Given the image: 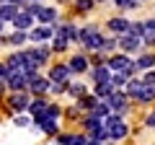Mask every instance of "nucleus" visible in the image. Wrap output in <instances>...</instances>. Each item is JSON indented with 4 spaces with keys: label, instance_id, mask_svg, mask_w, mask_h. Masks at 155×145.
I'll return each instance as SVG.
<instances>
[{
    "label": "nucleus",
    "instance_id": "58836bf2",
    "mask_svg": "<svg viewBox=\"0 0 155 145\" xmlns=\"http://www.w3.org/2000/svg\"><path fill=\"white\" fill-rule=\"evenodd\" d=\"M145 26H147V31H155V18H147V21H145Z\"/></svg>",
    "mask_w": 155,
    "mask_h": 145
},
{
    "label": "nucleus",
    "instance_id": "5701e85b",
    "mask_svg": "<svg viewBox=\"0 0 155 145\" xmlns=\"http://www.w3.org/2000/svg\"><path fill=\"white\" fill-rule=\"evenodd\" d=\"M145 88V83H142V78H134V80H129L127 86H124V93L127 96H132V99H137L140 96V91Z\"/></svg>",
    "mask_w": 155,
    "mask_h": 145
},
{
    "label": "nucleus",
    "instance_id": "bb28decb",
    "mask_svg": "<svg viewBox=\"0 0 155 145\" xmlns=\"http://www.w3.org/2000/svg\"><path fill=\"white\" fill-rule=\"evenodd\" d=\"M67 93L72 96V99H80V96L88 93V88H85L83 83H70V88H67Z\"/></svg>",
    "mask_w": 155,
    "mask_h": 145
},
{
    "label": "nucleus",
    "instance_id": "aec40b11",
    "mask_svg": "<svg viewBox=\"0 0 155 145\" xmlns=\"http://www.w3.org/2000/svg\"><path fill=\"white\" fill-rule=\"evenodd\" d=\"M114 91H116V88H114V83H111V80H106V83H96V86H93V96H96V99H101V101L109 99Z\"/></svg>",
    "mask_w": 155,
    "mask_h": 145
},
{
    "label": "nucleus",
    "instance_id": "b1692460",
    "mask_svg": "<svg viewBox=\"0 0 155 145\" xmlns=\"http://www.w3.org/2000/svg\"><path fill=\"white\" fill-rule=\"evenodd\" d=\"M36 127L41 130L44 135H57V132H60V124H57V119H41Z\"/></svg>",
    "mask_w": 155,
    "mask_h": 145
},
{
    "label": "nucleus",
    "instance_id": "1a4fd4ad",
    "mask_svg": "<svg viewBox=\"0 0 155 145\" xmlns=\"http://www.w3.org/2000/svg\"><path fill=\"white\" fill-rule=\"evenodd\" d=\"M119 47H122L124 55H134V52L142 49V39L140 36H132V34H122L119 36Z\"/></svg>",
    "mask_w": 155,
    "mask_h": 145
},
{
    "label": "nucleus",
    "instance_id": "49530a36",
    "mask_svg": "<svg viewBox=\"0 0 155 145\" xmlns=\"http://www.w3.org/2000/svg\"><path fill=\"white\" fill-rule=\"evenodd\" d=\"M26 3H41V0H26Z\"/></svg>",
    "mask_w": 155,
    "mask_h": 145
},
{
    "label": "nucleus",
    "instance_id": "a211bd4d",
    "mask_svg": "<svg viewBox=\"0 0 155 145\" xmlns=\"http://www.w3.org/2000/svg\"><path fill=\"white\" fill-rule=\"evenodd\" d=\"M26 39H28V31H13V34H8V36H0V42L3 44H13V47H23L26 44Z\"/></svg>",
    "mask_w": 155,
    "mask_h": 145
},
{
    "label": "nucleus",
    "instance_id": "2f4dec72",
    "mask_svg": "<svg viewBox=\"0 0 155 145\" xmlns=\"http://www.w3.org/2000/svg\"><path fill=\"white\" fill-rule=\"evenodd\" d=\"M60 117H62V109H60L57 104H49V106H47V117H44V119H60Z\"/></svg>",
    "mask_w": 155,
    "mask_h": 145
},
{
    "label": "nucleus",
    "instance_id": "9d476101",
    "mask_svg": "<svg viewBox=\"0 0 155 145\" xmlns=\"http://www.w3.org/2000/svg\"><path fill=\"white\" fill-rule=\"evenodd\" d=\"M28 55H31V60L36 62L39 67H44L47 62H49V57H52V47H49V44H39V47H28Z\"/></svg>",
    "mask_w": 155,
    "mask_h": 145
},
{
    "label": "nucleus",
    "instance_id": "72a5a7b5",
    "mask_svg": "<svg viewBox=\"0 0 155 145\" xmlns=\"http://www.w3.org/2000/svg\"><path fill=\"white\" fill-rule=\"evenodd\" d=\"M119 47V39H114V36H109V39H104V47H101V52H111Z\"/></svg>",
    "mask_w": 155,
    "mask_h": 145
},
{
    "label": "nucleus",
    "instance_id": "a878e982",
    "mask_svg": "<svg viewBox=\"0 0 155 145\" xmlns=\"http://www.w3.org/2000/svg\"><path fill=\"white\" fill-rule=\"evenodd\" d=\"M52 52H67V47H70V42L65 39V36H57L54 34V39H52Z\"/></svg>",
    "mask_w": 155,
    "mask_h": 145
},
{
    "label": "nucleus",
    "instance_id": "ddd939ff",
    "mask_svg": "<svg viewBox=\"0 0 155 145\" xmlns=\"http://www.w3.org/2000/svg\"><path fill=\"white\" fill-rule=\"evenodd\" d=\"M57 18H60V11H57V8H52V5H39V11H36V21H39V23H49V26H54Z\"/></svg>",
    "mask_w": 155,
    "mask_h": 145
},
{
    "label": "nucleus",
    "instance_id": "dca6fc26",
    "mask_svg": "<svg viewBox=\"0 0 155 145\" xmlns=\"http://www.w3.org/2000/svg\"><path fill=\"white\" fill-rule=\"evenodd\" d=\"M106 26H109V31H111V34H119V36H122V34H127V31H129V26H132V23H129L127 18L116 16V18H109V23H106Z\"/></svg>",
    "mask_w": 155,
    "mask_h": 145
},
{
    "label": "nucleus",
    "instance_id": "e433bc0d",
    "mask_svg": "<svg viewBox=\"0 0 155 145\" xmlns=\"http://www.w3.org/2000/svg\"><path fill=\"white\" fill-rule=\"evenodd\" d=\"M28 122H31V119H28V114H18V117H16V124H18V127H26Z\"/></svg>",
    "mask_w": 155,
    "mask_h": 145
},
{
    "label": "nucleus",
    "instance_id": "37998d69",
    "mask_svg": "<svg viewBox=\"0 0 155 145\" xmlns=\"http://www.w3.org/2000/svg\"><path fill=\"white\" fill-rule=\"evenodd\" d=\"M8 3H16V5H23V3H26V0H8Z\"/></svg>",
    "mask_w": 155,
    "mask_h": 145
},
{
    "label": "nucleus",
    "instance_id": "f8f14e48",
    "mask_svg": "<svg viewBox=\"0 0 155 145\" xmlns=\"http://www.w3.org/2000/svg\"><path fill=\"white\" fill-rule=\"evenodd\" d=\"M67 67H70V72H72V75H83V72H88L91 60H88L85 55H72L70 60H67Z\"/></svg>",
    "mask_w": 155,
    "mask_h": 145
},
{
    "label": "nucleus",
    "instance_id": "c03bdc74",
    "mask_svg": "<svg viewBox=\"0 0 155 145\" xmlns=\"http://www.w3.org/2000/svg\"><path fill=\"white\" fill-rule=\"evenodd\" d=\"M3 29H5V21H0V34H3Z\"/></svg>",
    "mask_w": 155,
    "mask_h": 145
},
{
    "label": "nucleus",
    "instance_id": "2eb2a0df",
    "mask_svg": "<svg viewBox=\"0 0 155 145\" xmlns=\"http://www.w3.org/2000/svg\"><path fill=\"white\" fill-rule=\"evenodd\" d=\"M54 34L57 36H65L67 42H78V26L75 23H54Z\"/></svg>",
    "mask_w": 155,
    "mask_h": 145
},
{
    "label": "nucleus",
    "instance_id": "473e14b6",
    "mask_svg": "<svg viewBox=\"0 0 155 145\" xmlns=\"http://www.w3.org/2000/svg\"><path fill=\"white\" fill-rule=\"evenodd\" d=\"M140 0H114L116 8H122V11H129V8H137Z\"/></svg>",
    "mask_w": 155,
    "mask_h": 145
},
{
    "label": "nucleus",
    "instance_id": "6ab92c4d",
    "mask_svg": "<svg viewBox=\"0 0 155 145\" xmlns=\"http://www.w3.org/2000/svg\"><path fill=\"white\" fill-rule=\"evenodd\" d=\"M18 11H21V5H16V3H3V5H0V21L11 23L13 18L18 16Z\"/></svg>",
    "mask_w": 155,
    "mask_h": 145
},
{
    "label": "nucleus",
    "instance_id": "4be33fe9",
    "mask_svg": "<svg viewBox=\"0 0 155 145\" xmlns=\"http://www.w3.org/2000/svg\"><path fill=\"white\" fill-rule=\"evenodd\" d=\"M88 140L83 135H60L57 137V145H85Z\"/></svg>",
    "mask_w": 155,
    "mask_h": 145
},
{
    "label": "nucleus",
    "instance_id": "7c9ffc66",
    "mask_svg": "<svg viewBox=\"0 0 155 145\" xmlns=\"http://www.w3.org/2000/svg\"><path fill=\"white\" fill-rule=\"evenodd\" d=\"M96 5V0H75V11L78 13H88Z\"/></svg>",
    "mask_w": 155,
    "mask_h": 145
},
{
    "label": "nucleus",
    "instance_id": "c85d7f7f",
    "mask_svg": "<svg viewBox=\"0 0 155 145\" xmlns=\"http://www.w3.org/2000/svg\"><path fill=\"white\" fill-rule=\"evenodd\" d=\"M111 83H114V88L127 86L129 83V75H127V72H111Z\"/></svg>",
    "mask_w": 155,
    "mask_h": 145
},
{
    "label": "nucleus",
    "instance_id": "7ed1b4c3",
    "mask_svg": "<svg viewBox=\"0 0 155 145\" xmlns=\"http://www.w3.org/2000/svg\"><path fill=\"white\" fill-rule=\"evenodd\" d=\"M28 104H31V93H28V91H13V93L8 96V109H11L13 114L28 112Z\"/></svg>",
    "mask_w": 155,
    "mask_h": 145
},
{
    "label": "nucleus",
    "instance_id": "4c0bfd02",
    "mask_svg": "<svg viewBox=\"0 0 155 145\" xmlns=\"http://www.w3.org/2000/svg\"><path fill=\"white\" fill-rule=\"evenodd\" d=\"M8 75H11V67H8L5 62H0V80H5Z\"/></svg>",
    "mask_w": 155,
    "mask_h": 145
},
{
    "label": "nucleus",
    "instance_id": "cd10ccee",
    "mask_svg": "<svg viewBox=\"0 0 155 145\" xmlns=\"http://www.w3.org/2000/svg\"><path fill=\"white\" fill-rule=\"evenodd\" d=\"M127 34H132V36H140V39H142L145 34H147V26H145V21H137V23H132V26H129Z\"/></svg>",
    "mask_w": 155,
    "mask_h": 145
},
{
    "label": "nucleus",
    "instance_id": "423d86ee",
    "mask_svg": "<svg viewBox=\"0 0 155 145\" xmlns=\"http://www.w3.org/2000/svg\"><path fill=\"white\" fill-rule=\"evenodd\" d=\"M5 86L8 91H28V78L23 75V70H11V75L5 78Z\"/></svg>",
    "mask_w": 155,
    "mask_h": 145
},
{
    "label": "nucleus",
    "instance_id": "c9c22d12",
    "mask_svg": "<svg viewBox=\"0 0 155 145\" xmlns=\"http://www.w3.org/2000/svg\"><path fill=\"white\" fill-rule=\"evenodd\" d=\"M142 83H145V86H155V70H147V72H145V75H142Z\"/></svg>",
    "mask_w": 155,
    "mask_h": 145
},
{
    "label": "nucleus",
    "instance_id": "f3484780",
    "mask_svg": "<svg viewBox=\"0 0 155 145\" xmlns=\"http://www.w3.org/2000/svg\"><path fill=\"white\" fill-rule=\"evenodd\" d=\"M91 80H93V83H106V80H111V67L109 65H93Z\"/></svg>",
    "mask_w": 155,
    "mask_h": 145
},
{
    "label": "nucleus",
    "instance_id": "de8ad7c7",
    "mask_svg": "<svg viewBox=\"0 0 155 145\" xmlns=\"http://www.w3.org/2000/svg\"><path fill=\"white\" fill-rule=\"evenodd\" d=\"M3 3H8V0H0V5H3Z\"/></svg>",
    "mask_w": 155,
    "mask_h": 145
},
{
    "label": "nucleus",
    "instance_id": "4468645a",
    "mask_svg": "<svg viewBox=\"0 0 155 145\" xmlns=\"http://www.w3.org/2000/svg\"><path fill=\"white\" fill-rule=\"evenodd\" d=\"M106 65L111 67V72H122V70H127V67H134V62L129 60V55H114V57L106 60Z\"/></svg>",
    "mask_w": 155,
    "mask_h": 145
},
{
    "label": "nucleus",
    "instance_id": "6e6552de",
    "mask_svg": "<svg viewBox=\"0 0 155 145\" xmlns=\"http://www.w3.org/2000/svg\"><path fill=\"white\" fill-rule=\"evenodd\" d=\"M70 67H67V62H60V65H52L49 67V75L47 78L52 80V83H70Z\"/></svg>",
    "mask_w": 155,
    "mask_h": 145
},
{
    "label": "nucleus",
    "instance_id": "ea45409f",
    "mask_svg": "<svg viewBox=\"0 0 155 145\" xmlns=\"http://www.w3.org/2000/svg\"><path fill=\"white\" fill-rule=\"evenodd\" d=\"M147 127H155V112H153V114L147 117Z\"/></svg>",
    "mask_w": 155,
    "mask_h": 145
},
{
    "label": "nucleus",
    "instance_id": "8fccbe9b",
    "mask_svg": "<svg viewBox=\"0 0 155 145\" xmlns=\"http://www.w3.org/2000/svg\"><path fill=\"white\" fill-rule=\"evenodd\" d=\"M140 3H147V0H140Z\"/></svg>",
    "mask_w": 155,
    "mask_h": 145
},
{
    "label": "nucleus",
    "instance_id": "79ce46f5",
    "mask_svg": "<svg viewBox=\"0 0 155 145\" xmlns=\"http://www.w3.org/2000/svg\"><path fill=\"white\" fill-rule=\"evenodd\" d=\"M5 88H8V86H5V80H0V96H5Z\"/></svg>",
    "mask_w": 155,
    "mask_h": 145
},
{
    "label": "nucleus",
    "instance_id": "412c9836",
    "mask_svg": "<svg viewBox=\"0 0 155 145\" xmlns=\"http://www.w3.org/2000/svg\"><path fill=\"white\" fill-rule=\"evenodd\" d=\"M98 101L101 99H96V96H88V93H85V96H80V99H78V109H83V112L85 114H91V112H93V109H96V104H98Z\"/></svg>",
    "mask_w": 155,
    "mask_h": 145
},
{
    "label": "nucleus",
    "instance_id": "09e8293b",
    "mask_svg": "<svg viewBox=\"0 0 155 145\" xmlns=\"http://www.w3.org/2000/svg\"><path fill=\"white\" fill-rule=\"evenodd\" d=\"M96 3H106V0H96Z\"/></svg>",
    "mask_w": 155,
    "mask_h": 145
},
{
    "label": "nucleus",
    "instance_id": "a19ab883",
    "mask_svg": "<svg viewBox=\"0 0 155 145\" xmlns=\"http://www.w3.org/2000/svg\"><path fill=\"white\" fill-rule=\"evenodd\" d=\"M85 145H104V143H101V140H93V137H88V143H85Z\"/></svg>",
    "mask_w": 155,
    "mask_h": 145
},
{
    "label": "nucleus",
    "instance_id": "0eeeda50",
    "mask_svg": "<svg viewBox=\"0 0 155 145\" xmlns=\"http://www.w3.org/2000/svg\"><path fill=\"white\" fill-rule=\"evenodd\" d=\"M49 88H52V80L44 78V75H36V78L28 80V93L31 96H47Z\"/></svg>",
    "mask_w": 155,
    "mask_h": 145
},
{
    "label": "nucleus",
    "instance_id": "f03ea898",
    "mask_svg": "<svg viewBox=\"0 0 155 145\" xmlns=\"http://www.w3.org/2000/svg\"><path fill=\"white\" fill-rule=\"evenodd\" d=\"M104 127H106V132H109V140H124L127 132H129V127L124 124L122 114H114V112L104 119Z\"/></svg>",
    "mask_w": 155,
    "mask_h": 145
},
{
    "label": "nucleus",
    "instance_id": "a18cd8bd",
    "mask_svg": "<svg viewBox=\"0 0 155 145\" xmlns=\"http://www.w3.org/2000/svg\"><path fill=\"white\" fill-rule=\"evenodd\" d=\"M60 3H75V0H60Z\"/></svg>",
    "mask_w": 155,
    "mask_h": 145
},
{
    "label": "nucleus",
    "instance_id": "9b49d317",
    "mask_svg": "<svg viewBox=\"0 0 155 145\" xmlns=\"http://www.w3.org/2000/svg\"><path fill=\"white\" fill-rule=\"evenodd\" d=\"M11 23H13V29H18V31H31L34 23H36V16H31L28 11H23V8H21V11H18V16L13 18Z\"/></svg>",
    "mask_w": 155,
    "mask_h": 145
},
{
    "label": "nucleus",
    "instance_id": "f704fd0d",
    "mask_svg": "<svg viewBox=\"0 0 155 145\" xmlns=\"http://www.w3.org/2000/svg\"><path fill=\"white\" fill-rule=\"evenodd\" d=\"M142 44H145V47H155V31H147V34H145V36H142Z\"/></svg>",
    "mask_w": 155,
    "mask_h": 145
},
{
    "label": "nucleus",
    "instance_id": "c756f323",
    "mask_svg": "<svg viewBox=\"0 0 155 145\" xmlns=\"http://www.w3.org/2000/svg\"><path fill=\"white\" fill-rule=\"evenodd\" d=\"M153 99H155V86H145L137 96V101H153Z\"/></svg>",
    "mask_w": 155,
    "mask_h": 145
},
{
    "label": "nucleus",
    "instance_id": "393cba45",
    "mask_svg": "<svg viewBox=\"0 0 155 145\" xmlns=\"http://www.w3.org/2000/svg\"><path fill=\"white\" fill-rule=\"evenodd\" d=\"M134 65H137V70H153L155 67V55H142Z\"/></svg>",
    "mask_w": 155,
    "mask_h": 145
},
{
    "label": "nucleus",
    "instance_id": "39448f33",
    "mask_svg": "<svg viewBox=\"0 0 155 145\" xmlns=\"http://www.w3.org/2000/svg\"><path fill=\"white\" fill-rule=\"evenodd\" d=\"M127 99H129V96L124 93V91H114V93H111L109 99H104V101L109 104V109H111L114 114H124V112L129 109V106H127Z\"/></svg>",
    "mask_w": 155,
    "mask_h": 145
},
{
    "label": "nucleus",
    "instance_id": "f257e3e1",
    "mask_svg": "<svg viewBox=\"0 0 155 145\" xmlns=\"http://www.w3.org/2000/svg\"><path fill=\"white\" fill-rule=\"evenodd\" d=\"M104 39H106V36L98 31V26H96V23L78 29V42H80V44H83L88 52H101V47H104Z\"/></svg>",
    "mask_w": 155,
    "mask_h": 145
},
{
    "label": "nucleus",
    "instance_id": "20e7f679",
    "mask_svg": "<svg viewBox=\"0 0 155 145\" xmlns=\"http://www.w3.org/2000/svg\"><path fill=\"white\" fill-rule=\"evenodd\" d=\"M28 39H31L34 44H49V42L54 39V26L39 23V26H34L31 31H28Z\"/></svg>",
    "mask_w": 155,
    "mask_h": 145
}]
</instances>
